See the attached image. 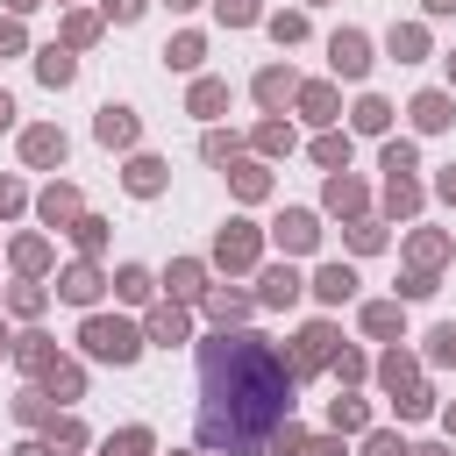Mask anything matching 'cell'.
<instances>
[{
    "label": "cell",
    "instance_id": "obj_5",
    "mask_svg": "<svg viewBox=\"0 0 456 456\" xmlns=\"http://www.w3.org/2000/svg\"><path fill=\"white\" fill-rule=\"evenodd\" d=\"M314 363H335V328H328V321H314V328L299 335V356H292V378H299V370H314Z\"/></svg>",
    "mask_w": 456,
    "mask_h": 456
},
{
    "label": "cell",
    "instance_id": "obj_16",
    "mask_svg": "<svg viewBox=\"0 0 456 456\" xmlns=\"http://www.w3.org/2000/svg\"><path fill=\"white\" fill-rule=\"evenodd\" d=\"M43 221H78V192L71 185H50L43 192Z\"/></svg>",
    "mask_w": 456,
    "mask_h": 456
},
{
    "label": "cell",
    "instance_id": "obj_40",
    "mask_svg": "<svg viewBox=\"0 0 456 456\" xmlns=\"http://www.w3.org/2000/svg\"><path fill=\"white\" fill-rule=\"evenodd\" d=\"M43 378H50V392H64V399H71V392H78V370H71V363H50V370H43Z\"/></svg>",
    "mask_w": 456,
    "mask_h": 456
},
{
    "label": "cell",
    "instance_id": "obj_26",
    "mask_svg": "<svg viewBox=\"0 0 456 456\" xmlns=\"http://www.w3.org/2000/svg\"><path fill=\"white\" fill-rule=\"evenodd\" d=\"M328 420H335V435H342V428H363V420H370V406H363V399H335V406H328Z\"/></svg>",
    "mask_w": 456,
    "mask_h": 456
},
{
    "label": "cell",
    "instance_id": "obj_30",
    "mask_svg": "<svg viewBox=\"0 0 456 456\" xmlns=\"http://www.w3.org/2000/svg\"><path fill=\"white\" fill-rule=\"evenodd\" d=\"M114 292H121V299H150V271H135V264L114 271Z\"/></svg>",
    "mask_w": 456,
    "mask_h": 456
},
{
    "label": "cell",
    "instance_id": "obj_44",
    "mask_svg": "<svg viewBox=\"0 0 456 456\" xmlns=\"http://www.w3.org/2000/svg\"><path fill=\"white\" fill-rule=\"evenodd\" d=\"M14 413H21V420H43L50 406H43V392H21V399H14Z\"/></svg>",
    "mask_w": 456,
    "mask_h": 456
},
{
    "label": "cell",
    "instance_id": "obj_4",
    "mask_svg": "<svg viewBox=\"0 0 456 456\" xmlns=\"http://www.w3.org/2000/svg\"><path fill=\"white\" fill-rule=\"evenodd\" d=\"M214 256H221L228 271L256 264V228H249V221H228V228H221V242H214Z\"/></svg>",
    "mask_w": 456,
    "mask_h": 456
},
{
    "label": "cell",
    "instance_id": "obj_36",
    "mask_svg": "<svg viewBox=\"0 0 456 456\" xmlns=\"http://www.w3.org/2000/svg\"><path fill=\"white\" fill-rule=\"evenodd\" d=\"M164 57H171V64H178V71H192V64H200V36H178V43H171V50H164Z\"/></svg>",
    "mask_w": 456,
    "mask_h": 456
},
{
    "label": "cell",
    "instance_id": "obj_33",
    "mask_svg": "<svg viewBox=\"0 0 456 456\" xmlns=\"http://www.w3.org/2000/svg\"><path fill=\"white\" fill-rule=\"evenodd\" d=\"M71 235H78V249H100V242H107V221H93V214H78V221H71Z\"/></svg>",
    "mask_w": 456,
    "mask_h": 456
},
{
    "label": "cell",
    "instance_id": "obj_34",
    "mask_svg": "<svg viewBox=\"0 0 456 456\" xmlns=\"http://www.w3.org/2000/svg\"><path fill=\"white\" fill-rule=\"evenodd\" d=\"M14 264H21V271H43V264H50V249H43L36 235H21V242H14Z\"/></svg>",
    "mask_w": 456,
    "mask_h": 456
},
{
    "label": "cell",
    "instance_id": "obj_12",
    "mask_svg": "<svg viewBox=\"0 0 456 456\" xmlns=\"http://www.w3.org/2000/svg\"><path fill=\"white\" fill-rule=\"evenodd\" d=\"M36 71H43V86H71V78H78L71 50H43V57H36Z\"/></svg>",
    "mask_w": 456,
    "mask_h": 456
},
{
    "label": "cell",
    "instance_id": "obj_38",
    "mask_svg": "<svg viewBox=\"0 0 456 456\" xmlns=\"http://www.w3.org/2000/svg\"><path fill=\"white\" fill-rule=\"evenodd\" d=\"M171 292L192 299V292H200V264H171Z\"/></svg>",
    "mask_w": 456,
    "mask_h": 456
},
{
    "label": "cell",
    "instance_id": "obj_8",
    "mask_svg": "<svg viewBox=\"0 0 456 456\" xmlns=\"http://www.w3.org/2000/svg\"><path fill=\"white\" fill-rule=\"evenodd\" d=\"M449 121H456V114H449V93H420V100H413V128L435 135V128H449Z\"/></svg>",
    "mask_w": 456,
    "mask_h": 456
},
{
    "label": "cell",
    "instance_id": "obj_51",
    "mask_svg": "<svg viewBox=\"0 0 456 456\" xmlns=\"http://www.w3.org/2000/svg\"><path fill=\"white\" fill-rule=\"evenodd\" d=\"M7 121H14V100H7V93H0V128H7Z\"/></svg>",
    "mask_w": 456,
    "mask_h": 456
},
{
    "label": "cell",
    "instance_id": "obj_21",
    "mask_svg": "<svg viewBox=\"0 0 456 456\" xmlns=\"http://www.w3.org/2000/svg\"><path fill=\"white\" fill-rule=\"evenodd\" d=\"M207 314H214L221 328H235V321L249 314V299H242V292H214V299H207Z\"/></svg>",
    "mask_w": 456,
    "mask_h": 456
},
{
    "label": "cell",
    "instance_id": "obj_58",
    "mask_svg": "<svg viewBox=\"0 0 456 456\" xmlns=\"http://www.w3.org/2000/svg\"><path fill=\"white\" fill-rule=\"evenodd\" d=\"M449 78H456V50H449Z\"/></svg>",
    "mask_w": 456,
    "mask_h": 456
},
{
    "label": "cell",
    "instance_id": "obj_54",
    "mask_svg": "<svg viewBox=\"0 0 456 456\" xmlns=\"http://www.w3.org/2000/svg\"><path fill=\"white\" fill-rule=\"evenodd\" d=\"M7 7H14V14H28V7H36V0H7Z\"/></svg>",
    "mask_w": 456,
    "mask_h": 456
},
{
    "label": "cell",
    "instance_id": "obj_7",
    "mask_svg": "<svg viewBox=\"0 0 456 456\" xmlns=\"http://www.w3.org/2000/svg\"><path fill=\"white\" fill-rule=\"evenodd\" d=\"M21 157H28V164H64V135H57V128H28V135H21Z\"/></svg>",
    "mask_w": 456,
    "mask_h": 456
},
{
    "label": "cell",
    "instance_id": "obj_46",
    "mask_svg": "<svg viewBox=\"0 0 456 456\" xmlns=\"http://www.w3.org/2000/svg\"><path fill=\"white\" fill-rule=\"evenodd\" d=\"M7 50H21V21H0V57Z\"/></svg>",
    "mask_w": 456,
    "mask_h": 456
},
{
    "label": "cell",
    "instance_id": "obj_53",
    "mask_svg": "<svg viewBox=\"0 0 456 456\" xmlns=\"http://www.w3.org/2000/svg\"><path fill=\"white\" fill-rule=\"evenodd\" d=\"M406 456H442V449H435V442H428V449H406Z\"/></svg>",
    "mask_w": 456,
    "mask_h": 456
},
{
    "label": "cell",
    "instance_id": "obj_42",
    "mask_svg": "<svg viewBox=\"0 0 456 456\" xmlns=\"http://www.w3.org/2000/svg\"><path fill=\"white\" fill-rule=\"evenodd\" d=\"M221 21H235V28L256 21V0H221Z\"/></svg>",
    "mask_w": 456,
    "mask_h": 456
},
{
    "label": "cell",
    "instance_id": "obj_48",
    "mask_svg": "<svg viewBox=\"0 0 456 456\" xmlns=\"http://www.w3.org/2000/svg\"><path fill=\"white\" fill-rule=\"evenodd\" d=\"M435 192H442V200H456V164H449V171L435 178Z\"/></svg>",
    "mask_w": 456,
    "mask_h": 456
},
{
    "label": "cell",
    "instance_id": "obj_57",
    "mask_svg": "<svg viewBox=\"0 0 456 456\" xmlns=\"http://www.w3.org/2000/svg\"><path fill=\"white\" fill-rule=\"evenodd\" d=\"M0 356H7V328H0Z\"/></svg>",
    "mask_w": 456,
    "mask_h": 456
},
{
    "label": "cell",
    "instance_id": "obj_3",
    "mask_svg": "<svg viewBox=\"0 0 456 456\" xmlns=\"http://www.w3.org/2000/svg\"><path fill=\"white\" fill-rule=\"evenodd\" d=\"M328 57H335V71H342V78H363V71H370V43H363L356 28H335Z\"/></svg>",
    "mask_w": 456,
    "mask_h": 456
},
{
    "label": "cell",
    "instance_id": "obj_28",
    "mask_svg": "<svg viewBox=\"0 0 456 456\" xmlns=\"http://www.w3.org/2000/svg\"><path fill=\"white\" fill-rule=\"evenodd\" d=\"M385 121H392L385 100H363V107H356V128H363V135H385Z\"/></svg>",
    "mask_w": 456,
    "mask_h": 456
},
{
    "label": "cell",
    "instance_id": "obj_29",
    "mask_svg": "<svg viewBox=\"0 0 456 456\" xmlns=\"http://www.w3.org/2000/svg\"><path fill=\"white\" fill-rule=\"evenodd\" d=\"M264 185H271L264 164H235V192H242V200H264Z\"/></svg>",
    "mask_w": 456,
    "mask_h": 456
},
{
    "label": "cell",
    "instance_id": "obj_35",
    "mask_svg": "<svg viewBox=\"0 0 456 456\" xmlns=\"http://www.w3.org/2000/svg\"><path fill=\"white\" fill-rule=\"evenodd\" d=\"M363 328L370 335H399V306H363Z\"/></svg>",
    "mask_w": 456,
    "mask_h": 456
},
{
    "label": "cell",
    "instance_id": "obj_6",
    "mask_svg": "<svg viewBox=\"0 0 456 456\" xmlns=\"http://www.w3.org/2000/svg\"><path fill=\"white\" fill-rule=\"evenodd\" d=\"M57 292H64L71 306H93V299H100V271H93V264H71V271L57 278Z\"/></svg>",
    "mask_w": 456,
    "mask_h": 456
},
{
    "label": "cell",
    "instance_id": "obj_25",
    "mask_svg": "<svg viewBox=\"0 0 456 456\" xmlns=\"http://www.w3.org/2000/svg\"><path fill=\"white\" fill-rule=\"evenodd\" d=\"M442 256H449V242H442V235H413V264H420V278H428Z\"/></svg>",
    "mask_w": 456,
    "mask_h": 456
},
{
    "label": "cell",
    "instance_id": "obj_49",
    "mask_svg": "<svg viewBox=\"0 0 456 456\" xmlns=\"http://www.w3.org/2000/svg\"><path fill=\"white\" fill-rule=\"evenodd\" d=\"M306 456H342V442H314V449H306Z\"/></svg>",
    "mask_w": 456,
    "mask_h": 456
},
{
    "label": "cell",
    "instance_id": "obj_17",
    "mask_svg": "<svg viewBox=\"0 0 456 456\" xmlns=\"http://www.w3.org/2000/svg\"><path fill=\"white\" fill-rule=\"evenodd\" d=\"M14 356H21V370H50V363H57L50 335H21V349H14Z\"/></svg>",
    "mask_w": 456,
    "mask_h": 456
},
{
    "label": "cell",
    "instance_id": "obj_1",
    "mask_svg": "<svg viewBox=\"0 0 456 456\" xmlns=\"http://www.w3.org/2000/svg\"><path fill=\"white\" fill-rule=\"evenodd\" d=\"M292 413V363L242 328L200 342V442L221 456H256Z\"/></svg>",
    "mask_w": 456,
    "mask_h": 456
},
{
    "label": "cell",
    "instance_id": "obj_23",
    "mask_svg": "<svg viewBox=\"0 0 456 456\" xmlns=\"http://www.w3.org/2000/svg\"><path fill=\"white\" fill-rule=\"evenodd\" d=\"M420 50H428V36H420L413 21H406V28H392V57H399V64H413Z\"/></svg>",
    "mask_w": 456,
    "mask_h": 456
},
{
    "label": "cell",
    "instance_id": "obj_20",
    "mask_svg": "<svg viewBox=\"0 0 456 456\" xmlns=\"http://www.w3.org/2000/svg\"><path fill=\"white\" fill-rule=\"evenodd\" d=\"M328 207H335V214H356V207H363V185H356V178H328Z\"/></svg>",
    "mask_w": 456,
    "mask_h": 456
},
{
    "label": "cell",
    "instance_id": "obj_32",
    "mask_svg": "<svg viewBox=\"0 0 456 456\" xmlns=\"http://www.w3.org/2000/svg\"><path fill=\"white\" fill-rule=\"evenodd\" d=\"M314 157H321L328 171H335V164H349V135H321V142H314Z\"/></svg>",
    "mask_w": 456,
    "mask_h": 456
},
{
    "label": "cell",
    "instance_id": "obj_47",
    "mask_svg": "<svg viewBox=\"0 0 456 456\" xmlns=\"http://www.w3.org/2000/svg\"><path fill=\"white\" fill-rule=\"evenodd\" d=\"M14 207H21V185H14V178H0V214H14Z\"/></svg>",
    "mask_w": 456,
    "mask_h": 456
},
{
    "label": "cell",
    "instance_id": "obj_50",
    "mask_svg": "<svg viewBox=\"0 0 456 456\" xmlns=\"http://www.w3.org/2000/svg\"><path fill=\"white\" fill-rule=\"evenodd\" d=\"M14 456H50V449H43V442H21V449H14Z\"/></svg>",
    "mask_w": 456,
    "mask_h": 456
},
{
    "label": "cell",
    "instance_id": "obj_22",
    "mask_svg": "<svg viewBox=\"0 0 456 456\" xmlns=\"http://www.w3.org/2000/svg\"><path fill=\"white\" fill-rule=\"evenodd\" d=\"M150 335H157V342H185V314H178V306H157V314H150Z\"/></svg>",
    "mask_w": 456,
    "mask_h": 456
},
{
    "label": "cell",
    "instance_id": "obj_15",
    "mask_svg": "<svg viewBox=\"0 0 456 456\" xmlns=\"http://www.w3.org/2000/svg\"><path fill=\"white\" fill-rule=\"evenodd\" d=\"M157 185H164V164H157V157H135V164H128V192H142V200H150Z\"/></svg>",
    "mask_w": 456,
    "mask_h": 456
},
{
    "label": "cell",
    "instance_id": "obj_56",
    "mask_svg": "<svg viewBox=\"0 0 456 456\" xmlns=\"http://www.w3.org/2000/svg\"><path fill=\"white\" fill-rule=\"evenodd\" d=\"M171 7H200V0H171Z\"/></svg>",
    "mask_w": 456,
    "mask_h": 456
},
{
    "label": "cell",
    "instance_id": "obj_41",
    "mask_svg": "<svg viewBox=\"0 0 456 456\" xmlns=\"http://www.w3.org/2000/svg\"><path fill=\"white\" fill-rule=\"evenodd\" d=\"M271 36H278V43H299V36H306V21H299V14H278V21H271Z\"/></svg>",
    "mask_w": 456,
    "mask_h": 456
},
{
    "label": "cell",
    "instance_id": "obj_14",
    "mask_svg": "<svg viewBox=\"0 0 456 456\" xmlns=\"http://www.w3.org/2000/svg\"><path fill=\"white\" fill-rule=\"evenodd\" d=\"M378 378H385V392H392V399H406V392H413V363H406L399 349H392V356L378 363Z\"/></svg>",
    "mask_w": 456,
    "mask_h": 456
},
{
    "label": "cell",
    "instance_id": "obj_45",
    "mask_svg": "<svg viewBox=\"0 0 456 456\" xmlns=\"http://www.w3.org/2000/svg\"><path fill=\"white\" fill-rule=\"evenodd\" d=\"M100 7H107V14H114V21H135V14H142V7H150V0H100Z\"/></svg>",
    "mask_w": 456,
    "mask_h": 456
},
{
    "label": "cell",
    "instance_id": "obj_31",
    "mask_svg": "<svg viewBox=\"0 0 456 456\" xmlns=\"http://www.w3.org/2000/svg\"><path fill=\"white\" fill-rule=\"evenodd\" d=\"M428 356H435V363H456V321H442V328L428 335Z\"/></svg>",
    "mask_w": 456,
    "mask_h": 456
},
{
    "label": "cell",
    "instance_id": "obj_10",
    "mask_svg": "<svg viewBox=\"0 0 456 456\" xmlns=\"http://www.w3.org/2000/svg\"><path fill=\"white\" fill-rule=\"evenodd\" d=\"M314 292H321V299H328V306H342V299H349V292H356V271H349V264H328V271H321V278H314Z\"/></svg>",
    "mask_w": 456,
    "mask_h": 456
},
{
    "label": "cell",
    "instance_id": "obj_19",
    "mask_svg": "<svg viewBox=\"0 0 456 456\" xmlns=\"http://www.w3.org/2000/svg\"><path fill=\"white\" fill-rule=\"evenodd\" d=\"M299 107H306V121H335V93L328 86H299Z\"/></svg>",
    "mask_w": 456,
    "mask_h": 456
},
{
    "label": "cell",
    "instance_id": "obj_52",
    "mask_svg": "<svg viewBox=\"0 0 456 456\" xmlns=\"http://www.w3.org/2000/svg\"><path fill=\"white\" fill-rule=\"evenodd\" d=\"M449 7H456V0H428V14H449Z\"/></svg>",
    "mask_w": 456,
    "mask_h": 456
},
{
    "label": "cell",
    "instance_id": "obj_55",
    "mask_svg": "<svg viewBox=\"0 0 456 456\" xmlns=\"http://www.w3.org/2000/svg\"><path fill=\"white\" fill-rule=\"evenodd\" d=\"M449 435H456V406H449Z\"/></svg>",
    "mask_w": 456,
    "mask_h": 456
},
{
    "label": "cell",
    "instance_id": "obj_43",
    "mask_svg": "<svg viewBox=\"0 0 456 456\" xmlns=\"http://www.w3.org/2000/svg\"><path fill=\"white\" fill-rule=\"evenodd\" d=\"M363 456H406V442H399V435H370V442H363Z\"/></svg>",
    "mask_w": 456,
    "mask_h": 456
},
{
    "label": "cell",
    "instance_id": "obj_18",
    "mask_svg": "<svg viewBox=\"0 0 456 456\" xmlns=\"http://www.w3.org/2000/svg\"><path fill=\"white\" fill-rule=\"evenodd\" d=\"M221 107H228V86L221 78H200L192 86V114H221Z\"/></svg>",
    "mask_w": 456,
    "mask_h": 456
},
{
    "label": "cell",
    "instance_id": "obj_13",
    "mask_svg": "<svg viewBox=\"0 0 456 456\" xmlns=\"http://www.w3.org/2000/svg\"><path fill=\"white\" fill-rule=\"evenodd\" d=\"M292 299H299V278H292L285 264H278V271H264V306H292Z\"/></svg>",
    "mask_w": 456,
    "mask_h": 456
},
{
    "label": "cell",
    "instance_id": "obj_11",
    "mask_svg": "<svg viewBox=\"0 0 456 456\" xmlns=\"http://www.w3.org/2000/svg\"><path fill=\"white\" fill-rule=\"evenodd\" d=\"M278 242H285V249H314V242H321L314 214H285V221H278Z\"/></svg>",
    "mask_w": 456,
    "mask_h": 456
},
{
    "label": "cell",
    "instance_id": "obj_37",
    "mask_svg": "<svg viewBox=\"0 0 456 456\" xmlns=\"http://www.w3.org/2000/svg\"><path fill=\"white\" fill-rule=\"evenodd\" d=\"M385 171L406 178V171H413V142H385Z\"/></svg>",
    "mask_w": 456,
    "mask_h": 456
},
{
    "label": "cell",
    "instance_id": "obj_39",
    "mask_svg": "<svg viewBox=\"0 0 456 456\" xmlns=\"http://www.w3.org/2000/svg\"><path fill=\"white\" fill-rule=\"evenodd\" d=\"M256 142H264V150H292V128H285V121H264Z\"/></svg>",
    "mask_w": 456,
    "mask_h": 456
},
{
    "label": "cell",
    "instance_id": "obj_59",
    "mask_svg": "<svg viewBox=\"0 0 456 456\" xmlns=\"http://www.w3.org/2000/svg\"><path fill=\"white\" fill-rule=\"evenodd\" d=\"M314 7H321V0H314Z\"/></svg>",
    "mask_w": 456,
    "mask_h": 456
},
{
    "label": "cell",
    "instance_id": "obj_9",
    "mask_svg": "<svg viewBox=\"0 0 456 456\" xmlns=\"http://www.w3.org/2000/svg\"><path fill=\"white\" fill-rule=\"evenodd\" d=\"M93 128H100V142H107V150H114V142H135V114H128V107H100V121H93Z\"/></svg>",
    "mask_w": 456,
    "mask_h": 456
},
{
    "label": "cell",
    "instance_id": "obj_2",
    "mask_svg": "<svg viewBox=\"0 0 456 456\" xmlns=\"http://www.w3.org/2000/svg\"><path fill=\"white\" fill-rule=\"evenodd\" d=\"M78 342H86V349H93L100 363H135V356H142V335H135L128 321H107V314H93Z\"/></svg>",
    "mask_w": 456,
    "mask_h": 456
},
{
    "label": "cell",
    "instance_id": "obj_24",
    "mask_svg": "<svg viewBox=\"0 0 456 456\" xmlns=\"http://www.w3.org/2000/svg\"><path fill=\"white\" fill-rule=\"evenodd\" d=\"M285 93H292V71H278V64H271V71L256 78V100H264V107H278Z\"/></svg>",
    "mask_w": 456,
    "mask_h": 456
},
{
    "label": "cell",
    "instance_id": "obj_27",
    "mask_svg": "<svg viewBox=\"0 0 456 456\" xmlns=\"http://www.w3.org/2000/svg\"><path fill=\"white\" fill-rule=\"evenodd\" d=\"M100 456H150V435H142V428H121V435H114Z\"/></svg>",
    "mask_w": 456,
    "mask_h": 456
}]
</instances>
